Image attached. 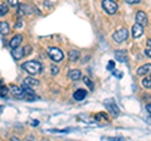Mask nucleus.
Instances as JSON below:
<instances>
[{
  "mask_svg": "<svg viewBox=\"0 0 151 141\" xmlns=\"http://www.w3.org/2000/svg\"><path fill=\"white\" fill-rule=\"evenodd\" d=\"M102 8L103 10L108 14H115L117 12V9H119V5H117L116 1H113V0H103L102 1Z\"/></svg>",
  "mask_w": 151,
  "mask_h": 141,
  "instance_id": "obj_3",
  "label": "nucleus"
},
{
  "mask_svg": "<svg viewBox=\"0 0 151 141\" xmlns=\"http://www.w3.org/2000/svg\"><path fill=\"white\" fill-rule=\"evenodd\" d=\"M12 92H13V95L18 97V98H23L24 97V88H20V87H17V86H13L12 87Z\"/></svg>",
  "mask_w": 151,
  "mask_h": 141,
  "instance_id": "obj_14",
  "label": "nucleus"
},
{
  "mask_svg": "<svg viewBox=\"0 0 151 141\" xmlns=\"http://www.w3.org/2000/svg\"><path fill=\"white\" fill-rule=\"evenodd\" d=\"M12 55L14 58H15V60H19V59H22L23 57L25 55V53H24V48H14L13 50H12Z\"/></svg>",
  "mask_w": 151,
  "mask_h": 141,
  "instance_id": "obj_10",
  "label": "nucleus"
},
{
  "mask_svg": "<svg viewBox=\"0 0 151 141\" xmlns=\"http://www.w3.org/2000/svg\"><path fill=\"white\" fill-rule=\"evenodd\" d=\"M115 57L119 62H126L127 60V53H126V50H117L115 53Z\"/></svg>",
  "mask_w": 151,
  "mask_h": 141,
  "instance_id": "obj_15",
  "label": "nucleus"
},
{
  "mask_svg": "<svg viewBox=\"0 0 151 141\" xmlns=\"http://www.w3.org/2000/svg\"><path fill=\"white\" fill-rule=\"evenodd\" d=\"M6 93H8V88L6 87H1V97H4V96H6Z\"/></svg>",
  "mask_w": 151,
  "mask_h": 141,
  "instance_id": "obj_28",
  "label": "nucleus"
},
{
  "mask_svg": "<svg viewBox=\"0 0 151 141\" xmlns=\"http://www.w3.org/2000/svg\"><path fill=\"white\" fill-rule=\"evenodd\" d=\"M147 45H149V47H151V39H149V40H147Z\"/></svg>",
  "mask_w": 151,
  "mask_h": 141,
  "instance_id": "obj_33",
  "label": "nucleus"
},
{
  "mask_svg": "<svg viewBox=\"0 0 151 141\" xmlns=\"http://www.w3.org/2000/svg\"><path fill=\"white\" fill-rule=\"evenodd\" d=\"M142 86L145 87V88H151V77L150 76H146L144 79H142Z\"/></svg>",
  "mask_w": 151,
  "mask_h": 141,
  "instance_id": "obj_20",
  "label": "nucleus"
},
{
  "mask_svg": "<svg viewBox=\"0 0 151 141\" xmlns=\"http://www.w3.org/2000/svg\"><path fill=\"white\" fill-rule=\"evenodd\" d=\"M105 106L106 109L110 111V114L113 116V117H117L120 115V110H119V106L116 105V102L112 100V98H110V100L105 101Z\"/></svg>",
  "mask_w": 151,
  "mask_h": 141,
  "instance_id": "obj_5",
  "label": "nucleus"
},
{
  "mask_svg": "<svg viewBox=\"0 0 151 141\" xmlns=\"http://www.w3.org/2000/svg\"><path fill=\"white\" fill-rule=\"evenodd\" d=\"M24 53H25V55H28V54H30V53H32V47H29V45H27V47H24Z\"/></svg>",
  "mask_w": 151,
  "mask_h": 141,
  "instance_id": "obj_26",
  "label": "nucleus"
},
{
  "mask_svg": "<svg viewBox=\"0 0 151 141\" xmlns=\"http://www.w3.org/2000/svg\"><path fill=\"white\" fill-rule=\"evenodd\" d=\"M125 3H127V4H139V3H141V0H125Z\"/></svg>",
  "mask_w": 151,
  "mask_h": 141,
  "instance_id": "obj_27",
  "label": "nucleus"
},
{
  "mask_svg": "<svg viewBox=\"0 0 151 141\" xmlns=\"http://www.w3.org/2000/svg\"><path fill=\"white\" fill-rule=\"evenodd\" d=\"M146 110H147V112L151 115V103H150V105H146Z\"/></svg>",
  "mask_w": 151,
  "mask_h": 141,
  "instance_id": "obj_30",
  "label": "nucleus"
},
{
  "mask_svg": "<svg viewBox=\"0 0 151 141\" xmlns=\"http://www.w3.org/2000/svg\"><path fill=\"white\" fill-rule=\"evenodd\" d=\"M48 55L50 57L52 60H54V62H60V60L63 59V52L60 50L59 48H55V47H49L48 48Z\"/></svg>",
  "mask_w": 151,
  "mask_h": 141,
  "instance_id": "obj_2",
  "label": "nucleus"
},
{
  "mask_svg": "<svg viewBox=\"0 0 151 141\" xmlns=\"http://www.w3.org/2000/svg\"><path fill=\"white\" fill-rule=\"evenodd\" d=\"M22 68L28 72L29 74H33V76H35V74L40 73L42 70V64L39 62H35V60H28V62L23 63L22 64Z\"/></svg>",
  "mask_w": 151,
  "mask_h": 141,
  "instance_id": "obj_1",
  "label": "nucleus"
},
{
  "mask_svg": "<svg viewBox=\"0 0 151 141\" xmlns=\"http://www.w3.org/2000/svg\"><path fill=\"white\" fill-rule=\"evenodd\" d=\"M145 54L147 55V57H151V48H147V49H145Z\"/></svg>",
  "mask_w": 151,
  "mask_h": 141,
  "instance_id": "obj_29",
  "label": "nucleus"
},
{
  "mask_svg": "<svg viewBox=\"0 0 151 141\" xmlns=\"http://www.w3.org/2000/svg\"><path fill=\"white\" fill-rule=\"evenodd\" d=\"M113 68H115V62H113V60H111V62H108L107 69H108V70H113Z\"/></svg>",
  "mask_w": 151,
  "mask_h": 141,
  "instance_id": "obj_25",
  "label": "nucleus"
},
{
  "mask_svg": "<svg viewBox=\"0 0 151 141\" xmlns=\"http://www.w3.org/2000/svg\"><path fill=\"white\" fill-rule=\"evenodd\" d=\"M127 37H129V32H127V29L121 28V29H119L117 32L113 33L112 38H113V40H115L116 43H122V42H125L127 39Z\"/></svg>",
  "mask_w": 151,
  "mask_h": 141,
  "instance_id": "obj_4",
  "label": "nucleus"
},
{
  "mask_svg": "<svg viewBox=\"0 0 151 141\" xmlns=\"http://www.w3.org/2000/svg\"><path fill=\"white\" fill-rule=\"evenodd\" d=\"M50 73L53 74V76H55V74H58V72H59V68L58 67H55V65H50Z\"/></svg>",
  "mask_w": 151,
  "mask_h": 141,
  "instance_id": "obj_23",
  "label": "nucleus"
},
{
  "mask_svg": "<svg viewBox=\"0 0 151 141\" xmlns=\"http://www.w3.org/2000/svg\"><path fill=\"white\" fill-rule=\"evenodd\" d=\"M151 73V64H144L137 69V74L139 76H147Z\"/></svg>",
  "mask_w": 151,
  "mask_h": 141,
  "instance_id": "obj_11",
  "label": "nucleus"
},
{
  "mask_svg": "<svg viewBox=\"0 0 151 141\" xmlns=\"http://www.w3.org/2000/svg\"><path fill=\"white\" fill-rule=\"evenodd\" d=\"M38 124H39V122H38V121H32V125H33V126H37Z\"/></svg>",
  "mask_w": 151,
  "mask_h": 141,
  "instance_id": "obj_32",
  "label": "nucleus"
},
{
  "mask_svg": "<svg viewBox=\"0 0 151 141\" xmlns=\"http://www.w3.org/2000/svg\"><path fill=\"white\" fill-rule=\"evenodd\" d=\"M68 58H69V60H72V62L78 60V58H79V52L76 50V49H70L69 53H68Z\"/></svg>",
  "mask_w": 151,
  "mask_h": 141,
  "instance_id": "obj_18",
  "label": "nucleus"
},
{
  "mask_svg": "<svg viewBox=\"0 0 151 141\" xmlns=\"http://www.w3.org/2000/svg\"><path fill=\"white\" fill-rule=\"evenodd\" d=\"M0 9H1V10H0V14H1V17H4L8 13V6L5 4H1V5H0Z\"/></svg>",
  "mask_w": 151,
  "mask_h": 141,
  "instance_id": "obj_22",
  "label": "nucleus"
},
{
  "mask_svg": "<svg viewBox=\"0 0 151 141\" xmlns=\"http://www.w3.org/2000/svg\"><path fill=\"white\" fill-rule=\"evenodd\" d=\"M22 42H23V37L20 34H18V35H14L13 38L10 39V42H9V45H10L12 49H14V48H18V47L20 45Z\"/></svg>",
  "mask_w": 151,
  "mask_h": 141,
  "instance_id": "obj_8",
  "label": "nucleus"
},
{
  "mask_svg": "<svg viewBox=\"0 0 151 141\" xmlns=\"http://www.w3.org/2000/svg\"><path fill=\"white\" fill-rule=\"evenodd\" d=\"M69 79H72V81H77V79L81 78V70L79 69H72L68 74Z\"/></svg>",
  "mask_w": 151,
  "mask_h": 141,
  "instance_id": "obj_17",
  "label": "nucleus"
},
{
  "mask_svg": "<svg viewBox=\"0 0 151 141\" xmlns=\"http://www.w3.org/2000/svg\"><path fill=\"white\" fill-rule=\"evenodd\" d=\"M8 3H9V5H12V6L19 5V1H18V0H8Z\"/></svg>",
  "mask_w": 151,
  "mask_h": 141,
  "instance_id": "obj_24",
  "label": "nucleus"
},
{
  "mask_svg": "<svg viewBox=\"0 0 151 141\" xmlns=\"http://www.w3.org/2000/svg\"><path fill=\"white\" fill-rule=\"evenodd\" d=\"M22 87L24 88V97H23V100H25V101H35L37 98H38V96L35 95L34 92H33L30 88L32 87H29V86H27V84L23 82V84H22Z\"/></svg>",
  "mask_w": 151,
  "mask_h": 141,
  "instance_id": "obj_6",
  "label": "nucleus"
},
{
  "mask_svg": "<svg viewBox=\"0 0 151 141\" xmlns=\"http://www.w3.org/2000/svg\"><path fill=\"white\" fill-rule=\"evenodd\" d=\"M0 28H1V34L3 35H6L9 32H10V29H9V24L5 22H1L0 23Z\"/></svg>",
  "mask_w": 151,
  "mask_h": 141,
  "instance_id": "obj_19",
  "label": "nucleus"
},
{
  "mask_svg": "<svg viewBox=\"0 0 151 141\" xmlns=\"http://www.w3.org/2000/svg\"><path fill=\"white\" fill-rule=\"evenodd\" d=\"M86 96H87V92H86V90H77L74 93H73V98L76 101H83L84 98H86Z\"/></svg>",
  "mask_w": 151,
  "mask_h": 141,
  "instance_id": "obj_12",
  "label": "nucleus"
},
{
  "mask_svg": "<svg viewBox=\"0 0 151 141\" xmlns=\"http://www.w3.org/2000/svg\"><path fill=\"white\" fill-rule=\"evenodd\" d=\"M23 82H24L27 86H29V87H37V86H39V81L35 79V78H32V77H27Z\"/></svg>",
  "mask_w": 151,
  "mask_h": 141,
  "instance_id": "obj_16",
  "label": "nucleus"
},
{
  "mask_svg": "<svg viewBox=\"0 0 151 141\" xmlns=\"http://www.w3.org/2000/svg\"><path fill=\"white\" fill-rule=\"evenodd\" d=\"M22 24H23V23H22V19H19V20H18V23H17V28H20V27H22Z\"/></svg>",
  "mask_w": 151,
  "mask_h": 141,
  "instance_id": "obj_31",
  "label": "nucleus"
},
{
  "mask_svg": "<svg viewBox=\"0 0 151 141\" xmlns=\"http://www.w3.org/2000/svg\"><path fill=\"white\" fill-rule=\"evenodd\" d=\"M142 27H144V25L139 24V23H136V24L132 27V37H134V38H140V37L144 34Z\"/></svg>",
  "mask_w": 151,
  "mask_h": 141,
  "instance_id": "obj_7",
  "label": "nucleus"
},
{
  "mask_svg": "<svg viewBox=\"0 0 151 141\" xmlns=\"http://www.w3.org/2000/svg\"><path fill=\"white\" fill-rule=\"evenodd\" d=\"M29 13H30V10H29V6L28 5H25V4H19L18 5V15L19 17H23Z\"/></svg>",
  "mask_w": 151,
  "mask_h": 141,
  "instance_id": "obj_13",
  "label": "nucleus"
},
{
  "mask_svg": "<svg viewBox=\"0 0 151 141\" xmlns=\"http://www.w3.org/2000/svg\"><path fill=\"white\" fill-rule=\"evenodd\" d=\"M83 82L86 83L87 86L89 87V90H93V82H92V81H91V79H89L88 77H84V78H83Z\"/></svg>",
  "mask_w": 151,
  "mask_h": 141,
  "instance_id": "obj_21",
  "label": "nucleus"
},
{
  "mask_svg": "<svg viewBox=\"0 0 151 141\" xmlns=\"http://www.w3.org/2000/svg\"><path fill=\"white\" fill-rule=\"evenodd\" d=\"M136 23H139L141 25L147 24V15H146V13L137 12V14H136Z\"/></svg>",
  "mask_w": 151,
  "mask_h": 141,
  "instance_id": "obj_9",
  "label": "nucleus"
}]
</instances>
